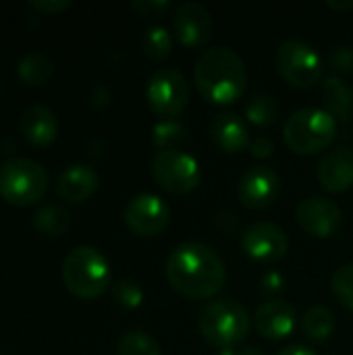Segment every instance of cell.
I'll list each match as a JSON object with an SVG mask.
<instances>
[{
    "label": "cell",
    "mask_w": 353,
    "mask_h": 355,
    "mask_svg": "<svg viewBox=\"0 0 353 355\" xmlns=\"http://www.w3.org/2000/svg\"><path fill=\"white\" fill-rule=\"evenodd\" d=\"M166 281L185 300H210L223 289L227 270L212 248L187 241L166 258Z\"/></svg>",
    "instance_id": "obj_1"
},
{
    "label": "cell",
    "mask_w": 353,
    "mask_h": 355,
    "mask_svg": "<svg viewBox=\"0 0 353 355\" xmlns=\"http://www.w3.org/2000/svg\"><path fill=\"white\" fill-rule=\"evenodd\" d=\"M193 79L198 92L212 104H233L248 89V67L229 46H214L202 52Z\"/></svg>",
    "instance_id": "obj_2"
},
{
    "label": "cell",
    "mask_w": 353,
    "mask_h": 355,
    "mask_svg": "<svg viewBox=\"0 0 353 355\" xmlns=\"http://www.w3.org/2000/svg\"><path fill=\"white\" fill-rule=\"evenodd\" d=\"M64 287L79 300L100 297L110 283V266L104 254L92 245L73 248L60 268Z\"/></svg>",
    "instance_id": "obj_3"
},
{
    "label": "cell",
    "mask_w": 353,
    "mask_h": 355,
    "mask_svg": "<svg viewBox=\"0 0 353 355\" xmlns=\"http://www.w3.org/2000/svg\"><path fill=\"white\" fill-rule=\"evenodd\" d=\"M283 137L293 154L312 156L327 150L337 137V119L325 108L306 106L295 110L283 127Z\"/></svg>",
    "instance_id": "obj_4"
},
{
    "label": "cell",
    "mask_w": 353,
    "mask_h": 355,
    "mask_svg": "<svg viewBox=\"0 0 353 355\" xmlns=\"http://www.w3.org/2000/svg\"><path fill=\"white\" fill-rule=\"evenodd\" d=\"M198 329L206 343L216 349H229L250 335L252 318L241 304L231 300H218L202 310Z\"/></svg>",
    "instance_id": "obj_5"
},
{
    "label": "cell",
    "mask_w": 353,
    "mask_h": 355,
    "mask_svg": "<svg viewBox=\"0 0 353 355\" xmlns=\"http://www.w3.org/2000/svg\"><path fill=\"white\" fill-rule=\"evenodd\" d=\"M48 189L46 168L31 158H10L0 166V196L12 206H31Z\"/></svg>",
    "instance_id": "obj_6"
},
{
    "label": "cell",
    "mask_w": 353,
    "mask_h": 355,
    "mask_svg": "<svg viewBox=\"0 0 353 355\" xmlns=\"http://www.w3.org/2000/svg\"><path fill=\"white\" fill-rule=\"evenodd\" d=\"M154 181L169 193L185 196L191 193L200 181L202 171L198 160L183 150H160L154 154L150 164Z\"/></svg>",
    "instance_id": "obj_7"
},
{
    "label": "cell",
    "mask_w": 353,
    "mask_h": 355,
    "mask_svg": "<svg viewBox=\"0 0 353 355\" xmlns=\"http://www.w3.org/2000/svg\"><path fill=\"white\" fill-rule=\"evenodd\" d=\"M277 69L293 87H314L322 79L320 54L302 40H287L279 46Z\"/></svg>",
    "instance_id": "obj_8"
},
{
    "label": "cell",
    "mask_w": 353,
    "mask_h": 355,
    "mask_svg": "<svg viewBox=\"0 0 353 355\" xmlns=\"http://www.w3.org/2000/svg\"><path fill=\"white\" fill-rule=\"evenodd\" d=\"M146 98L156 116L162 121L177 119L189 102V85L181 71L164 67L148 79Z\"/></svg>",
    "instance_id": "obj_9"
},
{
    "label": "cell",
    "mask_w": 353,
    "mask_h": 355,
    "mask_svg": "<svg viewBox=\"0 0 353 355\" xmlns=\"http://www.w3.org/2000/svg\"><path fill=\"white\" fill-rule=\"evenodd\" d=\"M125 225L139 237L160 235L171 223V206L154 193L133 196L123 212Z\"/></svg>",
    "instance_id": "obj_10"
},
{
    "label": "cell",
    "mask_w": 353,
    "mask_h": 355,
    "mask_svg": "<svg viewBox=\"0 0 353 355\" xmlns=\"http://www.w3.org/2000/svg\"><path fill=\"white\" fill-rule=\"evenodd\" d=\"M241 250L254 262L273 264L285 258L289 250V237L275 223H254L241 235Z\"/></svg>",
    "instance_id": "obj_11"
},
{
    "label": "cell",
    "mask_w": 353,
    "mask_h": 355,
    "mask_svg": "<svg viewBox=\"0 0 353 355\" xmlns=\"http://www.w3.org/2000/svg\"><path fill=\"white\" fill-rule=\"evenodd\" d=\"M173 31L183 46L200 48L214 35V21L204 4L183 2L173 15Z\"/></svg>",
    "instance_id": "obj_12"
},
{
    "label": "cell",
    "mask_w": 353,
    "mask_h": 355,
    "mask_svg": "<svg viewBox=\"0 0 353 355\" xmlns=\"http://www.w3.org/2000/svg\"><path fill=\"white\" fill-rule=\"evenodd\" d=\"M298 225L310 237H331L341 227V208L329 198H306L295 208Z\"/></svg>",
    "instance_id": "obj_13"
},
{
    "label": "cell",
    "mask_w": 353,
    "mask_h": 355,
    "mask_svg": "<svg viewBox=\"0 0 353 355\" xmlns=\"http://www.w3.org/2000/svg\"><path fill=\"white\" fill-rule=\"evenodd\" d=\"M281 193V177L270 166H252L237 185L239 202L250 210L268 208Z\"/></svg>",
    "instance_id": "obj_14"
},
{
    "label": "cell",
    "mask_w": 353,
    "mask_h": 355,
    "mask_svg": "<svg viewBox=\"0 0 353 355\" xmlns=\"http://www.w3.org/2000/svg\"><path fill=\"white\" fill-rule=\"evenodd\" d=\"M254 327L264 339H285L298 327V312L285 300H266L254 314Z\"/></svg>",
    "instance_id": "obj_15"
},
{
    "label": "cell",
    "mask_w": 353,
    "mask_h": 355,
    "mask_svg": "<svg viewBox=\"0 0 353 355\" xmlns=\"http://www.w3.org/2000/svg\"><path fill=\"white\" fill-rule=\"evenodd\" d=\"M318 181L327 191L341 193L353 185V150L335 148L318 164Z\"/></svg>",
    "instance_id": "obj_16"
},
{
    "label": "cell",
    "mask_w": 353,
    "mask_h": 355,
    "mask_svg": "<svg viewBox=\"0 0 353 355\" xmlns=\"http://www.w3.org/2000/svg\"><path fill=\"white\" fill-rule=\"evenodd\" d=\"M100 177L87 164H71L56 179V193L64 202L79 204L92 198L98 189Z\"/></svg>",
    "instance_id": "obj_17"
},
{
    "label": "cell",
    "mask_w": 353,
    "mask_h": 355,
    "mask_svg": "<svg viewBox=\"0 0 353 355\" xmlns=\"http://www.w3.org/2000/svg\"><path fill=\"white\" fill-rule=\"evenodd\" d=\"M210 133L214 144L227 154H237L250 148L252 141L246 121L235 112H218L210 123Z\"/></svg>",
    "instance_id": "obj_18"
},
{
    "label": "cell",
    "mask_w": 353,
    "mask_h": 355,
    "mask_svg": "<svg viewBox=\"0 0 353 355\" xmlns=\"http://www.w3.org/2000/svg\"><path fill=\"white\" fill-rule=\"evenodd\" d=\"M19 129H21L23 137L29 144H33V146H48L58 135V119H56V114L48 106L33 104V106H29L21 114Z\"/></svg>",
    "instance_id": "obj_19"
},
{
    "label": "cell",
    "mask_w": 353,
    "mask_h": 355,
    "mask_svg": "<svg viewBox=\"0 0 353 355\" xmlns=\"http://www.w3.org/2000/svg\"><path fill=\"white\" fill-rule=\"evenodd\" d=\"M322 100H325L327 112H331L335 119L347 121L353 116V89L339 75L325 77Z\"/></svg>",
    "instance_id": "obj_20"
},
{
    "label": "cell",
    "mask_w": 353,
    "mask_h": 355,
    "mask_svg": "<svg viewBox=\"0 0 353 355\" xmlns=\"http://www.w3.org/2000/svg\"><path fill=\"white\" fill-rule=\"evenodd\" d=\"M33 229L46 237L64 235L71 229V214L58 204H46L33 212Z\"/></svg>",
    "instance_id": "obj_21"
},
{
    "label": "cell",
    "mask_w": 353,
    "mask_h": 355,
    "mask_svg": "<svg viewBox=\"0 0 353 355\" xmlns=\"http://www.w3.org/2000/svg\"><path fill=\"white\" fill-rule=\"evenodd\" d=\"M52 71H54V62L44 52H29V54L21 56V60L17 62V75L27 85L46 83L50 79Z\"/></svg>",
    "instance_id": "obj_22"
},
{
    "label": "cell",
    "mask_w": 353,
    "mask_h": 355,
    "mask_svg": "<svg viewBox=\"0 0 353 355\" xmlns=\"http://www.w3.org/2000/svg\"><path fill=\"white\" fill-rule=\"evenodd\" d=\"M302 333L312 341H325L335 331V314L325 306H312L302 316Z\"/></svg>",
    "instance_id": "obj_23"
},
{
    "label": "cell",
    "mask_w": 353,
    "mask_h": 355,
    "mask_svg": "<svg viewBox=\"0 0 353 355\" xmlns=\"http://www.w3.org/2000/svg\"><path fill=\"white\" fill-rule=\"evenodd\" d=\"M117 355H162L160 343L144 331H127L117 343Z\"/></svg>",
    "instance_id": "obj_24"
},
{
    "label": "cell",
    "mask_w": 353,
    "mask_h": 355,
    "mask_svg": "<svg viewBox=\"0 0 353 355\" xmlns=\"http://www.w3.org/2000/svg\"><path fill=\"white\" fill-rule=\"evenodd\" d=\"M279 106L268 94H254L246 104V119L256 127H268L277 121Z\"/></svg>",
    "instance_id": "obj_25"
},
{
    "label": "cell",
    "mask_w": 353,
    "mask_h": 355,
    "mask_svg": "<svg viewBox=\"0 0 353 355\" xmlns=\"http://www.w3.org/2000/svg\"><path fill=\"white\" fill-rule=\"evenodd\" d=\"M185 137H187V127L177 119L158 121L152 127V141L158 148V152L160 150H179V146L185 141Z\"/></svg>",
    "instance_id": "obj_26"
},
{
    "label": "cell",
    "mask_w": 353,
    "mask_h": 355,
    "mask_svg": "<svg viewBox=\"0 0 353 355\" xmlns=\"http://www.w3.org/2000/svg\"><path fill=\"white\" fill-rule=\"evenodd\" d=\"M173 50V35L162 25H152L141 33V52L154 60H162Z\"/></svg>",
    "instance_id": "obj_27"
},
{
    "label": "cell",
    "mask_w": 353,
    "mask_h": 355,
    "mask_svg": "<svg viewBox=\"0 0 353 355\" xmlns=\"http://www.w3.org/2000/svg\"><path fill=\"white\" fill-rule=\"evenodd\" d=\"M331 289L335 297L353 312V264H343L335 270L331 279Z\"/></svg>",
    "instance_id": "obj_28"
},
{
    "label": "cell",
    "mask_w": 353,
    "mask_h": 355,
    "mask_svg": "<svg viewBox=\"0 0 353 355\" xmlns=\"http://www.w3.org/2000/svg\"><path fill=\"white\" fill-rule=\"evenodd\" d=\"M112 297L123 308H139L144 302V289L131 279H121L112 285Z\"/></svg>",
    "instance_id": "obj_29"
},
{
    "label": "cell",
    "mask_w": 353,
    "mask_h": 355,
    "mask_svg": "<svg viewBox=\"0 0 353 355\" xmlns=\"http://www.w3.org/2000/svg\"><path fill=\"white\" fill-rule=\"evenodd\" d=\"M329 62L335 69V73L350 75V73H353V48L352 46H337V48H333V52L329 56Z\"/></svg>",
    "instance_id": "obj_30"
},
{
    "label": "cell",
    "mask_w": 353,
    "mask_h": 355,
    "mask_svg": "<svg viewBox=\"0 0 353 355\" xmlns=\"http://www.w3.org/2000/svg\"><path fill=\"white\" fill-rule=\"evenodd\" d=\"M285 287H287V281H285V277H283L279 270H268V272H264V277H262V281H260V289H262V293L268 295V297L281 295V293L285 291Z\"/></svg>",
    "instance_id": "obj_31"
},
{
    "label": "cell",
    "mask_w": 353,
    "mask_h": 355,
    "mask_svg": "<svg viewBox=\"0 0 353 355\" xmlns=\"http://www.w3.org/2000/svg\"><path fill=\"white\" fill-rule=\"evenodd\" d=\"M169 0H133L131 8L141 17H158L169 8Z\"/></svg>",
    "instance_id": "obj_32"
},
{
    "label": "cell",
    "mask_w": 353,
    "mask_h": 355,
    "mask_svg": "<svg viewBox=\"0 0 353 355\" xmlns=\"http://www.w3.org/2000/svg\"><path fill=\"white\" fill-rule=\"evenodd\" d=\"M250 152L254 158L264 160V158H270L275 154V144L268 135H256L250 141Z\"/></svg>",
    "instance_id": "obj_33"
},
{
    "label": "cell",
    "mask_w": 353,
    "mask_h": 355,
    "mask_svg": "<svg viewBox=\"0 0 353 355\" xmlns=\"http://www.w3.org/2000/svg\"><path fill=\"white\" fill-rule=\"evenodd\" d=\"M29 6L44 15H58L71 6V0H29Z\"/></svg>",
    "instance_id": "obj_34"
},
{
    "label": "cell",
    "mask_w": 353,
    "mask_h": 355,
    "mask_svg": "<svg viewBox=\"0 0 353 355\" xmlns=\"http://www.w3.org/2000/svg\"><path fill=\"white\" fill-rule=\"evenodd\" d=\"M214 225L218 227V231L223 235H233L239 229V218L231 210H221L214 218Z\"/></svg>",
    "instance_id": "obj_35"
},
{
    "label": "cell",
    "mask_w": 353,
    "mask_h": 355,
    "mask_svg": "<svg viewBox=\"0 0 353 355\" xmlns=\"http://www.w3.org/2000/svg\"><path fill=\"white\" fill-rule=\"evenodd\" d=\"M108 100H110V92H108L106 85H96V87L92 89V104H94V106L102 108V106L108 104Z\"/></svg>",
    "instance_id": "obj_36"
},
{
    "label": "cell",
    "mask_w": 353,
    "mask_h": 355,
    "mask_svg": "<svg viewBox=\"0 0 353 355\" xmlns=\"http://www.w3.org/2000/svg\"><path fill=\"white\" fill-rule=\"evenodd\" d=\"M279 355H318L314 349L306 347V345H289L283 352H279Z\"/></svg>",
    "instance_id": "obj_37"
},
{
    "label": "cell",
    "mask_w": 353,
    "mask_h": 355,
    "mask_svg": "<svg viewBox=\"0 0 353 355\" xmlns=\"http://www.w3.org/2000/svg\"><path fill=\"white\" fill-rule=\"evenodd\" d=\"M327 6H331V8H335V10H352L353 2H352V0H347V2H337V0H329V2H327Z\"/></svg>",
    "instance_id": "obj_38"
},
{
    "label": "cell",
    "mask_w": 353,
    "mask_h": 355,
    "mask_svg": "<svg viewBox=\"0 0 353 355\" xmlns=\"http://www.w3.org/2000/svg\"><path fill=\"white\" fill-rule=\"evenodd\" d=\"M239 355H264V352L260 347H246L239 352Z\"/></svg>",
    "instance_id": "obj_39"
},
{
    "label": "cell",
    "mask_w": 353,
    "mask_h": 355,
    "mask_svg": "<svg viewBox=\"0 0 353 355\" xmlns=\"http://www.w3.org/2000/svg\"><path fill=\"white\" fill-rule=\"evenodd\" d=\"M216 355H239V352H237L235 347H229V349H218V354Z\"/></svg>",
    "instance_id": "obj_40"
}]
</instances>
